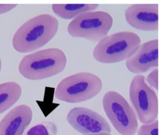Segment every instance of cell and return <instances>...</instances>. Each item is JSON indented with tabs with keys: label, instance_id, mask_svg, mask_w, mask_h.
Returning <instances> with one entry per match:
<instances>
[{
	"label": "cell",
	"instance_id": "obj_1",
	"mask_svg": "<svg viewBox=\"0 0 161 135\" xmlns=\"http://www.w3.org/2000/svg\"><path fill=\"white\" fill-rule=\"evenodd\" d=\"M58 20L50 14H41L24 22L13 38L14 49L20 53L34 51L47 44L58 32Z\"/></svg>",
	"mask_w": 161,
	"mask_h": 135
},
{
	"label": "cell",
	"instance_id": "obj_2",
	"mask_svg": "<svg viewBox=\"0 0 161 135\" xmlns=\"http://www.w3.org/2000/svg\"><path fill=\"white\" fill-rule=\"evenodd\" d=\"M64 52L51 48L30 53L22 58L19 66V73L31 80L44 79L64 71L67 64Z\"/></svg>",
	"mask_w": 161,
	"mask_h": 135
},
{
	"label": "cell",
	"instance_id": "obj_3",
	"mask_svg": "<svg viewBox=\"0 0 161 135\" xmlns=\"http://www.w3.org/2000/svg\"><path fill=\"white\" fill-rule=\"evenodd\" d=\"M141 45L138 35L129 31L118 32L99 41L93 52L94 59L100 63L113 64L127 60Z\"/></svg>",
	"mask_w": 161,
	"mask_h": 135
},
{
	"label": "cell",
	"instance_id": "obj_4",
	"mask_svg": "<svg viewBox=\"0 0 161 135\" xmlns=\"http://www.w3.org/2000/svg\"><path fill=\"white\" fill-rule=\"evenodd\" d=\"M102 87V81L97 76L80 72L62 80L55 89L54 96L58 100L67 103H80L97 95Z\"/></svg>",
	"mask_w": 161,
	"mask_h": 135
},
{
	"label": "cell",
	"instance_id": "obj_5",
	"mask_svg": "<svg viewBox=\"0 0 161 135\" xmlns=\"http://www.w3.org/2000/svg\"><path fill=\"white\" fill-rule=\"evenodd\" d=\"M102 105L113 127L121 135H134L138 129L137 116L125 98L115 91L107 92Z\"/></svg>",
	"mask_w": 161,
	"mask_h": 135
},
{
	"label": "cell",
	"instance_id": "obj_6",
	"mask_svg": "<svg viewBox=\"0 0 161 135\" xmlns=\"http://www.w3.org/2000/svg\"><path fill=\"white\" fill-rule=\"evenodd\" d=\"M113 24V18L108 12H85L73 19L69 24L67 32L73 38L99 41L107 36Z\"/></svg>",
	"mask_w": 161,
	"mask_h": 135
},
{
	"label": "cell",
	"instance_id": "obj_7",
	"mask_svg": "<svg viewBox=\"0 0 161 135\" xmlns=\"http://www.w3.org/2000/svg\"><path fill=\"white\" fill-rule=\"evenodd\" d=\"M129 97L139 121L148 124L157 120L158 100L154 90L146 82V78L139 74L131 82Z\"/></svg>",
	"mask_w": 161,
	"mask_h": 135
},
{
	"label": "cell",
	"instance_id": "obj_8",
	"mask_svg": "<svg viewBox=\"0 0 161 135\" xmlns=\"http://www.w3.org/2000/svg\"><path fill=\"white\" fill-rule=\"evenodd\" d=\"M67 120L75 130L83 135L111 133L112 131L108 121L98 112L88 108H72L68 113Z\"/></svg>",
	"mask_w": 161,
	"mask_h": 135
},
{
	"label": "cell",
	"instance_id": "obj_9",
	"mask_svg": "<svg viewBox=\"0 0 161 135\" xmlns=\"http://www.w3.org/2000/svg\"><path fill=\"white\" fill-rule=\"evenodd\" d=\"M159 4H132L125 11L127 22L137 30L156 32L159 28Z\"/></svg>",
	"mask_w": 161,
	"mask_h": 135
},
{
	"label": "cell",
	"instance_id": "obj_10",
	"mask_svg": "<svg viewBox=\"0 0 161 135\" xmlns=\"http://www.w3.org/2000/svg\"><path fill=\"white\" fill-rule=\"evenodd\" d=\"M158 38L149 40L140 45L137 50L126 61L127 69L132 73H145L153 67H158Z\"/></svg>",
	"mask_w": 161,
	"mask_h": 135
},
{
	"label": "cell",
	"instance_id": "obj_11",
	"mask_svg": "<svg viewBox=\"0 0 161 135\" xmlns=\"http://www.w3.org/2000/svg\"><path fill=\"white\" fill-rule=\"evenodd\" d=\"M32 117V110L28 105L15 107L0 122V135H23Z\"/></svg>",
	"mask_w": 161,
	"mask_h": 135
},
{
	"label": "cell",
	"instance_id": "obj_12",
	"mask_svg": "<svg viewBox=\"0 0 161 135\" xmlns=\"http://www.w3.org/2000/svg\"><path fill=\"white\" fill-rule=\"evenodd\" d=\"M21 93L22 89L17 82H8L0 84V114L14 106Z\"/></svg>",
	"mask_w": 161,
	"mask_h": 135
},
{
	"label": "cell",
	"instance_id": "obj_13",
	"mask_svg": "<svg viewBox=\"0 0 161 135\" xmlns=\"http://www.w3.org/2000/svg\"><path fill=\"white\" fill-rule=\"evenodd\" d=\"M99 5L98 4H53V11L57 16L66 20L75 18L82 13L95 11Z\"/></svg>",
	"mask_w": 161,
	"mask_h": 135
},
{
	"label": "cell",
	"instance_id": "obj_14",
	"mask_svg": "<svg viewBox=\"0 0 161 135\" xmlns=\"http://www.w3.org/2000/svg\"><path fill=\"white\" fill-rule=\"evenodd\" d=\"M57 132L56 124L48 121L32 127L26 131L25 135H57Z\"/></svg>",
	"mask_w": 161,
	"mask_h": 135
},
{
	"label": "cell",
	"instance_id": "obj_15",
	"mask_svg": "<svg viewBox=\"0 0 161 135\" xmlns=\"http://www.w3.org/2000/svg\"><path fill=\"white\" fill-rule=\"evenodd\" d=\"M136 132L137 135H158V120L149 123L143 124Z\"/></svg>",
	"mask_w": 161,
	"mask_h": 135
},
{
	"label": "cell",
	"instance_id": "obj_16",
	"mask_svg": "<svg viewBox=\"0 0 161 135\" xmlns=\"http://www.w3.org/2000/svg\"><path fill=\"white\" fill-rule=\"evenodd\" d=\"M158 76L159 71L157 68L151 71L147 77V81L148 83L156 91L158 90Z\"/></svg>",
	"mask_w": 161,
	"mask_h": 135
},
{
	"label": "cell",
	"instance_id": "obj_17",
	"mask_svg": "<svg viewBox=\"0 0 161 135\" xmlns=\"http://www.w3.org/2000/svg\"><path fill=\"white\" fill-rule=\"evenodd\" d=\"M17 6V4H0V15L10 12Z\"/></svg>",
	"mask_w": 161,
	"mask_h": 135
},
{
	"label": "cell",
	"instance_id": "obj_18",
	"mask_svg": "<svg viewBox=\"0 0 161 135\" xmlns=\"http://www.w3.org/2000/svg\"><path fill=\"white\" fill-rule=\"evenodd\" d=\"M113 135L112 134H110V133H97V134H90V135Z\"/></svg>",
	"mask_w": 161,
	"mask_h": 135
},
{
	"label": "cell",
	"instance_id": "obj_19",
	"mask_svg": "<svg viewBox=\"0 0 161 135\" xmlns=\"http://www.w3.org/2000/svg\"><path fill=\"white\" fill-rule=\"evenodd\" d=\"M2 68V60L1 58H0V73H1V71Z\"/></svg>",
	"mask_w": 161,
	"mask_h": 135
}]
</instances>
